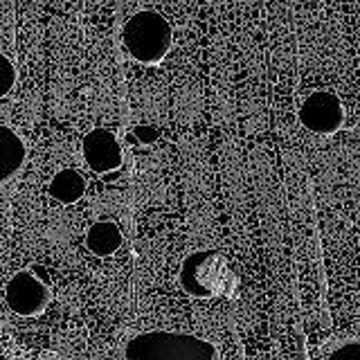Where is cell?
<instances>
[{
    "label": "cell",
    "instance_id": "obj_9",
    "mask_svg": "<svg viewBox=\"0 0 360 360\" xmlns=\"http://www.w3.org/2000/svg\"><path fill=\"white\" fill-rule=\"evenodd\" d=\"M48 194L54 200L63 202V205H72V202H77L86 194V180L77 169H61L50 180Z\"/></svg>",
    "mask_w": 360,
    "mask_h": 360
},
{
    "label": "cell",
    "instance_id": "obj_7",
    "mask_svg": "<svg viewBox=\"0 0 360 360\" xmlns=\"http://www.w3.org/2000/svg\"><path fill=\"white\" fill-rule=\"evenodd\" d=\"M25 144L9 127H0V185L18 174L25 162Z\"/></svg>",
    "mask_w": 360,
    "mask_h": 360
},
{
    "label": "cell",
    "instance_id": "obj_5",
    "mask_svg": "<svg viewBox=\"0 0 360 360\" xmlns=\"http://www.w3.org/2000/svg\"><path fill=\"white\" fill-rule=\"evenodd\" d=\"M217 262L221 257L212 250L205 252H194L183 262V270H180V284L194 297H210L217 290Z\"/></svg>",
    "mask_w": 360,
    "mask_h": 360
},
{
    "label": "cell",
    "instance_id": "obj_8",
    "mask_svg": "<svg viewBox=\"0 0 360 360\" xmlns=\"http://www.w3.org/2000/svg\"><path fill=\"white\" fill-rule=\"evenodd\" d=\"M122 245V230L112 221H97L86 232V248L97 257H108Z\"/></svg>",
    "mask_w": 360,
    "mask_h": 360
},
{
    "label": "cell",
    "instance_id": "obj_4",
    "mask_svg": "<svg viewBox=\"0 0 360 360\" xmlns=\"http://www.w3.org/2000/svg\"><path fill=\"white\" fill-rule=\"evenodd\" d=\"M297 120L304 129L320 135H333L345 124V108L338 95L329 90H315L302 101Z\"/></svg>",
    "mask_w": 360,
    "mask_h": 360
},
{
    "label": "cell",
    "instance_id": "obj_2",
    "mask_svg": "<svg viewBox=\"0 0 360 360\" xmlns=\"http://www.w3.org/2000/svg\"><path fill=\"white\" fill-rule=\"evenodd\" d=\"M174 32L169 20L153 9L133 14L124 25V48L138 63L155 65L172 50Z\"/></svg>",
    "mask_w": 360,
    "mask_h": 360
},
{
    "label": "cell",
    "instance_id": "obj_10",
    "mask_svg": "<svg viewBox=\"0 0 360 360\" xmlns=\"http://www.w3.org/2000/svg\"><path fill=\"white\" fill-rule=\"evenodd\" d=\"M16 84V68L5 54H0V99L9 95V90Z\"/></svg>",
    "mask_w": 360,
    "mask_h": 360
},
{
    "label": "cell",
    "instance_id": "obj_11",
    "mask_svg": "<svg viewBox=\"0 0 360 360\" xmlns=\"http://www.w3.org/2000/svg\"><path fill=\"white\" fill-rule=\"evenodd\" d=\"M326 360H360V340H349L326 356Z\"/></svg>",
    "mask_w": 360,
    "mask_h": 360
},
{
    "label": "cell",
    "instance_id": "obj_12",
    "mask_svg": "<svg viewBox=\"0 0 360 360\" xmlns=\"http://www.w3.org/2000/svg\"><path fill=\"white\" fill-rule=\"evenodd\" d=\"M133 138L140 144H153L158 140V131L153 127H149V124H140V127H135Z\"/></svg>",
    "mask_w": 360,
    "mask_h": 360
},
{
    "label": "cell",
    "instance_id": "obj_6",
    "mask_svg": "<svg viewBox=\"0 0 360 360\" xmlns=\"http://www.w3.org/2000/svg\"><path fill=\"white\" fill-rule=\"evenodd\" d=\"M84 160L95 174H110L122 167V149L117 138L108 129H93L82 144Z\"/></svg>",
    "mask_w": 360,
    "mask_h": 360
},
{
    "label": "cell",
    "instance_id": "obj_1",
    "mask_svg": "<svg viewBox=\"0 0 360 360\" xmlns=\"http://www.w3.org/2000/svg\"><path fill=\"white\" fill-rule=\"evenodd\" d=\"M124 360H217V347L191 333L144 331L127 342Z\"/></svg>",
    "mask_w": 360,
    "mask_h": 360
},
{
    "label": "cell",
    "instance_id": "obj_3",
    "mask_svg": "<svg viewBox=\"0 0 360 360\" xmlns=\"http://www.w3.org/2000/svg\"><path fill=\"white\" fill-rule=\"evenodd\" d=\"M5 300L7 307L20 318H34L48 309L52 292L41 277L30 273V270H20L7 281Z\"/></svg>",
    "mask_w": 360,
    "mask_h": 360
}]
</instances>
